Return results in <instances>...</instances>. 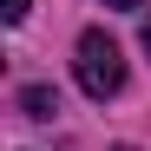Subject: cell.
Returning a JSON list of instances; mask_svg holds the SVG:
<instances>
[{
	"label": "cell",
	"instance_id": "cell-5",
	"mask_svg": "<svg viewBox=\"0 0 151 151\" xmlns=\"http://www.w3.org/2000/svg\"><path fill=\"white\" fill-rule=\"evenodd\" d=\"M145 53H151V20H145Z\"/></svg>",
	"mask_w": 151,
	"mask_h": 151
},
{
	"label": "cell",
	"instance_id": "cell-3",
	"mask_svg": "<svg viewBox=\"0 0 151 151\" xmlns=\"http://www.w3.org/2000/svg\"><path fill=\"white\" fill-rule=\"evenodd\" d=\"M7 20L20 27V20H27V0H7Z\"/></svg>",
	"mask_w": 151,
	"mask_h": 151
},
{
	"label": "cell",
	"instance_id": "cell-1",
	"mask_svg": "<svg viewBox=\"0 0 151 151\" xmlns=\"http://www.w3.org/2000/svg\"><path fill=\"white\" fill-rule=\"evenodd\" d=\"M79 86H86V99H112L118 86H125V53H118V40L112 33H79Z\"/></svg>",
	"mask_w": 151,
	"mask_h": 151
},
{
	"label": "cell",
	"instance_id": "cell-6",
	"mask_svg": "<svg viewBox=\"0 0 151 151\" xmlns=\"http://www.w3.org/2000/svg\"><path fill=\"white\" fill-rule=\"evenodd\" d=\"M118 151H132V145H118Z\"/></svg>",
	"mask_w": 151,
	"mask_h": 151
},
{
	"label": "cell",
	"instance_id": "cell-4",
	"mask_svg": "<svg viewBox=\"0 0 151 151\" xmlns=\"http://www.w3.org/2000/svg\"><path fill=\"white\" fill-rule=\"evenodd\" d=\"M105 7H145V0H105Z\"/></svg>",
	"mask_w": 151,
	"mask_h": 151
},
{
	"label": "cell",
	"instance_id": "cell-2",
	"mask_svg": "<svg viewBox=\"0 0 151 151\" xmlns=\"http://www.w3.org/2000/svg\"><path fill=\"white\" fill-rule=\"evenodd\" d=\"M20 105H27V118H53V112H59V92H53V86H27Z\"/></svg>",
	"mask_w": 151,
	"mask_h": 151
}]
</instances>
